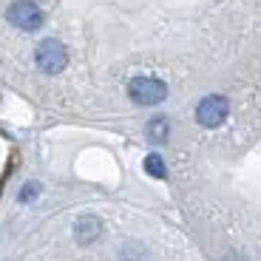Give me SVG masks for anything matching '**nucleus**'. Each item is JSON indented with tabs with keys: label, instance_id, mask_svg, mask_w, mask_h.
<instances>
[{
	"label": "nucleus",
	"instance_id": "f257e3e1",
	"mask_svg": "<svg viewBox=\"0 0 261 261\" xmlns=\"http://www.w3.org/2000/svg\"><path fill=\"white\" fill-rule=\"evenodd\" d=\"M128 97L137 105H159L168 97V85L156 77H134L128 83Z\"/></svg>",
	"mask_w": 261,
	"mask_h": 261
},
{
	"label": "nucleus",
	"instance_id": "f03ea898",
	"mask_svg": "<svg viewBox=\"0 0 261 261\" xmlns=\"http://www.w3.org/2000/svg\"><path fill=\"white\" fill-rule=\"evenodd\" d=\"M34 60H37V68L46 74H60L68 65V51H65V46L60 43V40L48 37L43 40L37 46V51H34Z\"/></svg>",
	"mask_w": 261,
	"mask_h": 261
},
{
	"label": "nucleus",
	"instance_id": "7ed1b4c3",
	"mask_svg": "<svg viewBox=\"0 0 261 261\" xmlns=\"http://www.w3.org/2000/svg\"><path fill=\"white\" fill-rule=\"evenodd\" d=\"M227 114H230V102L222 94H210L196 105V122L202 128H219L227 119Z\"/></svg>",
	"mask_w": 261,
	"mask_h": 261
},
{
	"label": "nucleus",
	"instance_id": "20e7f679",
	"mask_svg": "<svg viewBox=\"0 0 261 261\" xmlns=\"http://www.w3.org/2000/svg\"><path fill=\"white\" fill-rule=\"evenodd\" d=\"M6 17L20 32H37L43 26V12H40V6L32 3V0H14L12 6H9Z\"/></svg>",
	"mask_w": 261,
	"mask_h": 261
},
{
	"label": "nucleus",
	"instance_id": "39448f33",
	"mask_svg": "<svg viewBox=\"0 0 261 261\" xmlns=\"http://www.w3.org/2000/svg\"><path fill=\"white\" fill-rule=\"evenodd\" d=\"M99 236H102V222H99L97 216L85 213L74 222V239H77V244H91V242H97Z\"/></svg>",
	"mask_w": 261,
	"mask_h": 261
},
{
	"label": "nucleus",
	"instance_id": "423d86ee",
	"mask_svg": "<svg viewBox=\"0 0 261 261\" xmlns=\"http://www.w3.org/2000/svg\"><path fill=\"white\" fill-rule=\"evenodd\" d=\"M145 134H148L150 142L162 145V142H168V137H170V122L165 117H153L148 122V128H145Z\"/></svg>",
	"mask_w": 261,
	"mask_h": 261
},
{
	"label": "nucleus",
	"instance_id": "0eeeda50",
	"mask_svg": "<svg viewBox=\"0 0 261 261\" xmlns=\"http://www.w3.org/2000/svg\"><path fill=\"white\" fill-rule=\"evenodd\" d=\"M145 173L153 179H165L168 176V168H165V159L159 156V153H148L145 156Z\"/></svg>",
	"mask_w": 261,
	"mask_h": 261
},
{
	"label": "nucleus",
	"instance_id": "6e6552de",
	"mask_svg": "<svg viewBox=\"0 0 261 261\" xmlns=\"http://www.w3.org/2000/svg\"><path fill=\"white\" fill-rule=\"evenodd\" d=\"M37 196H40V185L29 182V185H23V190H20V202H32V199H37Z\"/></svg>",
	"mask_w": 261,
	"mask_h": 261
}]
</instances>
